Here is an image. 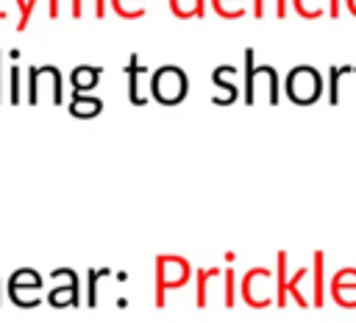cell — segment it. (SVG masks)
<instances>
[{"mask_svg": "<svg viewBox=\"0 0 356 323\" xmlns=\"http://www.w3.org/2000/svg\"><path fill=\"white\" fill-rule=\"evenodd\" d=\"M153 278H156V290H153V304L156 309L167 306V292L170 290H181L195 278V267L175 253H159L153 259Z\"/></svg>", "mask_w": 356, "mask_h": 323, "instance_id": "cell-1", "label": "cell"}, {"mask_svg": "<svg viewBox=\"0 0 356 323\" xmlns=\"http://www.w3.org/2000/svg\"><path fill=\"white\" fill-rule=\"evenodd\" d=\"M147 95L161 106H178L189 95V75L178 64H161L156 72H150Z\"/></svg>", "mask_w": 356, "mask_h": 323, "instance_id": "cell-2", "label": "cell"}, {"mask_svg": "<svg viewBox=\"0 0 356 323\" xmlns=\"http://www.w3.org/2000/svg\"><path fill=\"white\" fill-rule=\"evenodd\" d=\"M28 84H25V100L31 106H39L42 97H47L53 106H64V78L56 64L28 67Z\"/></svg>", "mask_w": 356, "mask_h": 323, "instance_id": "cell-3", "label": "cell"}, {"mask_svg": "<svg viewBox=\"0 0 356 323\" xmlns=\"http://www.w3.org/2000/svg\"><path fill=\"white\" fill-rule=\"evenodd\" d=\"M323 92H325L323 72L312 64H295L284 78V95L295 106H312L323 97Z\"/></svg>", "mask_w": 356, "mask_h": 323, "instance_id": "cell-4", "label": "cell"}, {"mask_svg": "<svg viewBox=\"0 0 356 323\" xmlns=\"http://www.w3.org/2000/svg\"><path fill=\"white\" fill-rule=\"evenodd\" d=\"M273 276H275V270H270V267H250L245 276H242V281H239V295H242V301L250 306V309H267L273 301H275V295L267 290L270 284H273Z\"/></svg>", "mask_w": 356, "mask_h": 323, "instance_id": "cell-5", "label": "cell"}, {"mask_svg": "<svg viewBox=\"0 0 356 323\" xmlns=\"http://www.w3.org/2000/svg\"><path fill=\"white\" fill-rule=\"evenodd\" d=\"M50 278H53V290L47 292L50 306H56V309L81 306V281L72 267H56L50 273Z\"/></svg>", "mask_w": 356, "mask_h": 323, "instance_id": "cell-6", "label": "cell"}, {"mask_svg": "<svg viewBox=\"0 0 356 323\" xmlns=\"http://www.w3.org/2000/svg\"><path fill=\"white\" fill-rule=\"evenodd\" d=\"M211 84L217 89V95H211V103L214 106H231V103H236L242 97L239 84H236V67L234 64H220L211 72Z\"/></svg>", "mask_w": 356, "mask_h": 323, "instance_id": "cell-7", "label": "cell"}, {"mask_svg": "<svg viewBox=\"0 0 356 323\" xmlns=\"http://www.w3.org/2000/svg\"><path fill=\"white\" fill-rule=\"evenodd\" d=\"M328 295L342 309H356V267H339L328 281Z\"/></svg>", "mask_w": 356, "mask_h": 323, "instance_id": "cell-8", "label": "cell"}, {"mask_svg": "<svg viewBox=\"0 0 356 323\" xmlns=\"http://www.w3.org/2000/svg\"><path fill=\"white\" fill-rule=\"evenodd\" d=\"M125 72H128V100L134 106H145L150 100V95L145 92V78H147V67L142 64V58L136 53L128 56L125 61Z\"/></svg>", "mask_w": 356, "mask_h": 323, "instance_id": "cell-9", "label": "cell"}, {"mask_svg": "<svg viewBox=\"0 0 356 323\" xmlns=\"http://www.w3.org/2000/svg\"><path fill=\"white\" fill-rule=\"evenodd\" d=\"M67 111L78 120H92L103 111V100L97 95H86V92H72L70 95V103H67Z\"/></svg>", "mask_w": 356, "mask_h": 323, "instance_id": "cell-10", "label": "cell"}, {"mask_svg": "<svg viewBox=\"0 0 356 323\" xmlns=\"http://www.w3.org/2000/svg\"><path fill=\"white\" fill-rule=\"evenodd\" d=\"M312 306L314 309H323L325 304V253L323 251H314L312 253Z\"/></svg>", "mask_w": 356, "mask_h": 323, "instance_id": "cell-11", "label": "cell"}, {"mask_svg": "<svg viewBox=\"0 0 356 323\" xmlns=\"http://www.w3.org/2000/svg\"><path fill=\"white\" fill-rule=\"evenodd\" d=\"M100 75H103V67L75 64L72 72H70V86H72V92H92L100 84Z\"/></svg>", "mask_w": 356, "mask_h": 323, "instance_id": "cell-12", "label": "cell"}, {"mask_svg": "<svg viewBox=\"0 0 356 323\" xmlns=\"http://www.w3.org/2000/svg\"><path fill=\"white\" fill-rule=\"evenodd\" d=\"M286 265H289V253L286 251H278L275 253V276H273V295H275V304H278V309H284L286 306V301H289V295H286Z\"/></svg>", "mask_w": 356, "mask_h": 323, "instance_id": "cell-13", "label": "cell"}, {"mask_svg": "<svg viewBox=\"0 0 356 323\" xmlns=\"http://www.w3.org/2000/svg\"><path fill=\"white\" fill-rule=\"evenodd\" d=\"M242 58H245V70H242V78H245V84H242V103H245V106H253V103H256L253 84H256V67H259L253 47H245Z\"/></svg>", "mask_w": 356, "mask_h": 323, "instance_id": "cell-14", "label": "cell"}, {"mask_svg": "<svg viewBox=\"0 0 356 323\" xmlns=\"http://www.w3.org/2000/svg\"><path fill=\"white\" fill-rule=\"evenodd\" d=\"M353 67H339V64H331L328 67V84H325V95H328V106H339V97H342V78L350 72Z\"/></svg>", "mask_w": 356, "mask_h": 323, "instance_id": "cell-15", "label": "cell"}, {"mask_svg": "<svg viewBox=\"0 0 356 323\" xmlns=\"http://www.w3.org/2000/svg\"><path fill=\"white\" fill-rule=\"evenodd\" d=\"M214 276H220L217 267H197L195 270V306L197 309H206V304H209V281Z\"/></svg>", "mask_w": 356, "mask_h": 323, "instance_id": "cell-16", "label": "cell"}, {"mask_svg": "<svg viewBox=\"0 0 356 323\" xmlns=\"http://www.w3.org/2000/svg\"><path fill=\"white\" fill-rule=\"evenodd\" d=\"M170 11L178 19H200L206 17V0H170Z\"/></svg>", "mask_w": 356, "mask_h": 323, "instance_id": "cell-17", "label": "cell"}, {"mask_svg": "<svg viewBox=\"0 0 356 323\" xmlns=\"http://www.w3.org/2000/svg\"><path fill=\"white\" fill-rule=\"evenodd\" d=\"M289 6L300 19H320L328 14V0H289Z\"/></svg>", "mask_w": 356, "mask_h": 323, "instance_id": "cell-18", "label": "cell"}, {"mask_svg": "<svg viewBox=\"0 0 356 323\" xmlns=\"http://www.w3.org/2000/svg\"><path fill=\"white\" fill-rule=\"evenodd\" d=\"M303 278H309V270H306V267H298V270L292 273V278H286V295H289L300 309H309V306H312V301H309V298L303 295V290H300Z\"/></svg>", "mask_w": 356, "mask_h": 323, "instance_id": "cell-19", "label": "cell"}, {"mask_svg": "<svg viewBox=\"0 0 356 323\" xmlns=\"http://www.w3.org/2000/svg\"><path fill=\"white\" fill-rule=\"evenodd\" d=\"M242 3L245 0H211V11L222 19H242L248 14V8Z\"/></svg>", "mask_w": 356, "mask_h": 323, "instance_id": "cell-20", "label": "cell"}, {"mask_svg": "<svg viewBox=\"0 0 356 323\" xmlns=\"http://www.w3.org/2000/svg\"><path fill=\"white\" fill-rule=\"evenodd\" d=\"M145 0H108L111 11L120 17V19H139L145 17Z\"/></svg>", "mask_w": 356, "mask_h": 323, "instance_id": "cell-21", "label": "cell"}, {"mask_svg": "<svg viewBox=\"0 0 356 323\" xmlns=\"http://www.w3.org/2000/svg\"><path fill=\"white\" fill-rule=\"evenodd\" d=\"M8 287H19V290H42V276L31 267H19L11 278H8Z\"/></svg>", "mask_w": 356, "mask_h": 323, "instance_id": "cell-22", "label": "cell"}, {"mask_svg": "<svg viewBox=\"0 0 356 323\" xmlns=\"http://www.w3.org/2000/svg\"><path fill=\"white\" fill-rule=\"evenodd\" d=\"M22 67L17 64V58H11V67H8V100L11 106L22 103Z\"/></svg>", "mask_w": 356, "mask_h": 323, "instance_id": "cell-23", "label": "cell"}, {"mask_svg": "<svg viewBox=\"0 0 356 323\" xmlns=\"http://www.w3.org/2000/svg\"><path fill=\"white\" fill-rule=\"evenodd\" d=\"M111 270L108 267H92V270H86V306L89 309H95L97 306V281L103 278V276H108Z\"/></svg>", "mask_w": 356, "mask_h": 323, "instance_id": "cell-24", "label": "cell"}, {"mask_svg": "<svg viewBox=\"0 0 356 323\" xmlns=\"http://www.w3.org/2000/svg\"><path fill=\"white\" fill-rule=\"evenodd\" d=\"M236 304V278H234V265H228L222 270V306L234 309Z\"/></svg>", "mask_w": 356, "mask_h": 323, "instance_id": "cell-25", "label": "cell"}, {"mask_svg": "<svg viewBox=\"0 0 356 323\" xmlns=\"http://www.w3.org/2000/svg\"><path fill=\"white\" fill-rule=\"evenodd\" d=\"M8 298H11L17 306H22V309H31V306H39V304H42V298L36 295V290H19V287H8Z\"/></svg>", "mask_w": 356, "mask_h": 323, "instance_id": "cell-26", "label": "cell"}, {"mask_svg": "<svg viewBox=\"0 0 356 323\" xmlns=\"http://www.w3.org/2000/svg\"><path fill=\"white\" fill-rule=\"evenodd\" d=\"M36 3H39V0H25V6L19 8L17 31H25V28H28V22H31V17H33V8H36Z\"/></svg>", "mask_w": 356, "mask_h": 323, "instance_id": "cell-27", "label": "cell"}, {"mask_svg": "<svg viewBox=\"0 0 356 323\" xmlns=\"http://www.w3.org/2000/svg\"><path fill=\"white\" fill-rule=\"evenodd\" d=\"M81 3H83V6H92V14H95L97 19L106 17V6H108L106 0H81Z\"/></svg>", "mask_w": 356, "mask_h": 323, "instance_id": "cell-28", "label": "cell"}, {"mask_svg": "<svg viewBox=\"0 0 356 323\" xmlns=\"http://www.w3.org/2000/svg\"><path fill=\"white\" fill-rule=\"evenodd\" d=\"M342 14V0H328V17L337 19Z\"/></svg>", "mask_w": 356, "mask_h": 323, "instance_id": "cell-29", "label": "cell"}, {"mask_svg": "<svg viewBox=\"0 0 356 323\" xmlns=\"http://www.w3.org/2000/svg\"><path fill=\"white\" fill-rule=\"evenodd\" d=\"M286 8H289V3H286V0H275V17H278V19H284V17H286Z\"/></svg>", "mask_w": 356, "mask_h": 323, "instance_id": "cell-30", "label": "cell"}, {"mask_svg": "<svg viewBox=\"0 0 356 323\" xmlns=\"http://www.w3.org/2000/svg\"><path fill=\"white\" fill-rule=\"evenodd\" d=\"M253 14H256V19L264 17V0H253Z\"/></svg>", "mask_w": 356, "mask_h": 323, "instance_id": "cell-31", "label": "cell"}, {"mask_svg": "<svg viewBox=\"0 0 356 323\" xmlns=\"http://www.w3.org/2000/svg\"><path fill=\"white\" fill-rule=\"evenodd\" d=\"M0 103H3V50H0Z\"/></svg>", "mask_w": 356, "mask_h": 323, "instance_id": "cell-32", "label": "cell"}, {"mask_svg": "<svg viewBox=\"0 0 356 323\" xmlns=\"http://www.w3.org/2000/svg\"><path fill=\"white\" fill-rule=\"evenodd\" d=\"M345 8H348L353 17H356V0H345Z\"/></svg>", "mask_w": 356, "mask_h": 323, "instance_id": "cell-33", "label": "cell"}, {"mask_svg": "<svg viewBox=\"0 0 356 323\" xmlns=\"http://www.w3.org/2000/svg\"><path fill=\"white\" fill-rule=\"evenodd\" d=\"M225 262H228V265H234V262H236V253H234V251H228V253H225Z\"/></svg>", "mask_w": 356, "mask_h": 323, "instance_id": "cell-34", "label": "cell"}, {"mask_svg": "<svg viewBox=\"0 0 356 323\" xmlns=\"http://www.w3.org/2000/svg\"><path fill=\"white\" fill-rule=\"evenodd\" d=\"M114 278H117V281H128V273H125V270H120V273H114Z\"/></svg>", "mask_w": 356, "mask_h": 323, "instance_id": "cell-35", "label": "cell"}, {"mask_svg": "<svg viewBox=\"0 0 356 323\" xmlns=\"http://www.w3.org/2000/svg\"><path fill=\"white\" fill-rule=\"evenodd\" d=\"M353 75H356V67H353Z\"/></svg>", "mask_w": 356, "mask_h": 323, "instance_id": "cell-36", "label": "cell"}, {"mask_svg": "<svg viewBox=\"0 0 356 323\" xmlns=\"http://www.w3.org/2000/svg\"><path fill=\"white\" fill-rule=\"evenodd\" d=\"M0 304H3V298H0Z\"/></svg>", "mask_w": 356, "mask_h": 323, "instance_id": "cell-37", "label": "cell"}]
</instances>
